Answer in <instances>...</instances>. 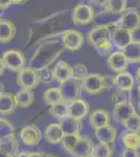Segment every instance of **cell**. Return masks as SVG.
I'll list each match as a JSON object with an SVG mask.
<instances>
[{
	"instance_id": "obj_45",
	"label": "cell",
	"mask_w": 140,
	"mask_h": 157,
	"mask_svg": "<svg viewBox=\"0 0 140 157\" xmlns=\"http://www.w3.org/2000/svg\"><path fill=\"white\" fill-rule=\"evenodd\" d=\"M26 0H13V3H16V4H20V3H23Z\"/></svg>"
},
{
	"instance_id": "obj_4",
	"label": "cell",
	"mask_w": 140,
	"mask_h": 157,
	"mask_svg": "<svg viewBox=\"0 0 140 157\" xmlns=\"http://www.w3.org/2000/svg\"><path fill=\"white\" fill-rule=\"evenodd\" d=\"M2 61L6 68L11 71L18 72L25 67V57L23 52L17 49H9L3 52Z\"/></svg>"
},
{
	"instance_id": "obj_28",
	"label": "cell",
	"mask_w": 140,
	"mask_h": 157,
	"mask_svg": "<svg viewBox=\"0 0 140 157\" xmlns=\"http://www.w3.org/2000/svg\"><path fill=\"white\" fill-rule=\"evenodd\" d=\"M49 113L57 120H62L63 117L68 115V103L61 101V102L52 104L50 105Z\"/></svg>"
},
{
	"instance_id": "obj_41",
	"label": "cell",
	"mask_w": 140,
	"mask_h": 157,
	"mask_svg": "<svg viewBox=\"0 0 140 157\" xmlns=\"http://www.w3.org/2000/svg\"><path fill=\"white\" fill-rule=\"evenodd\" d=\"M92 1H93V3L96 4V6L105 7L106 4H107V2H108V0H92Z\"/></svg>"
},
{
	"instance_id": "obj_52",
	"label": "cell",
	"mask_w": 140,
	"mask_h": 157,
	"mask_svg": "<svg viewBox=\"0 0 140 157\" xmlns=\"http://www.w3.org/2000/svg\"><path fill=\"white\" fill-rule=\"evenodd\" d=\"M138 109H139V111H140V98H139V103H138Z\"/></svg>"
},
{
	"instance_id": "obj_27",
	"label": "cell",
	"mask_w": 140,
	"mask_h": 157,
	"mask_svg": "<svg viewBox=\"0 0 140 157\" xmlns=\"http://www.w3.org/2000/svg\"><path fill=\"white\" fill-rule=\"evenodd\" d=\"M123 144L124 148L137 150L140 149V133L139 132H128L123 136Z\"/></svg>"
},
{
	"instance_id": "obj_25",
	"label": "cell",
	"mask_w": 140,
	"mask_h": 157,
	"mask_svg": "<svg viewBox=\"0 0 140 157\" xmlns=\"http://www.w3.org/2000/svg\"><path fill=\"white\" fill-rule=\"evenodd\" d=\"M129 63L140 62V40H132L123 49Z\"/></svg>"
},
{
	"instance_id": "obj_18",
	"label": "cell",
	"mask_w": 140,
	"mask_h": 157,
	"mask_svg": "<svg viewBox=\"0 0 140 157\" xmlns=\"http://www.w3.org/2000/svg\"><path fill=\"white\" fill-rule=\"evenodd\" d=\"M59 124H60L65 135H67V134H80L82 131V121L75 120L69 115L65 116L62 120L59 121Z\"/></svg>"
},
{
	"instance_id": "obj_46",
	"label": "cell",
	"mask_w": 140,
	"mask_h": 157,
	"mask_svg": "<svg viewBox=\"0 0 140 157\" xmlns=\"http://www.w3.org/2000/svg\"><path fill=\"white\" fill-rule=\"evenodd\" d=\"M0 157H12L11 155H7V154L3 153V152H0Z\"/></svg>"
},
{
	"instance_id": "obj_1",
	"label": "cell",
	"mask_w": 140,
	"mask_h": 157,
	"mask_svg": "<svg viewBox=\"0 0 140 157\" xmlns=\"http://www.w3.org/2000/svg\"><path fill=\"white\" fill-rule=\"evenodd\" d=\"M63 47V43L59 41H49L42 44L32 57L29 67L37 71L42 68L49 67V65L61 55Z\"/></svg>"
},
{
	"instance_id": "obj_13",
	"label": "cell",
	"mask_w": 140,
	"mask_h": 157,
	"mask_svg": "<svg viewBox=\"0 0 140 157\" xmlns=\"http://www.w3.org/2000/svg\"><path fill=\"white\" fill-rule=\"evenodd\" d=\"M107 64L111 68L113 71L115 72H123L126 71L128 68L129 62L127 60L126 56L123 52V50H117L114 52L109 56L108 60H107Z\"/></svg>"
},
{
	"instance_id": "obj_31",
	"label": "cell",
	"mask_w": 140,
	"mask_h": 157,
	"mask_svg": "<svg viewBox=\"0 0 140 157\" xmlns=\"http://www.w3.org/2000/svg\"><path fill=\"white\" fill-rule=\"evenodd\" d=\"M92 154L95 157H112L113 149L109 144L98 143L97 145H94Z\"/></svg>"
},
{
	"instance_id": "obj_39",
	"label": "cell",
	"mask_w": 140,
	"mask_h": 157,
	"mask_svg": "<svg viewBox=\"0 0 140 157\" xmlns=\"http://www.w3.org/2000/svg\"><path fill=\"white\" fill-rule=\"evenodd\" d=\"M120 157H140V154L137 150H132V149L124 148V150L123 151V153H121Z\"/></svg>"
},
{
	"instance_id": "obj_30",
	"label": "cell",
	"mask_w": 140,
	"mask_h": 157,
	"mask_svg": "<svg viewBox=\"0 0 140 157\" xmlns=\"http://www.w3.org/2000/svg\"><path fill=\"white\" fill-rule=\"evenodd\" d=\"M128 1L127 0H108L105 9L107 12L112 14H121L127 10Z\"/></svg>"
},
{
	"instance_id": "obj_47",
	"label": "cell",
	"mask_w": 140,
	"mask_h": 157,
	"mask_svg": "<svg viewBox=\"0 0 140 157\" xmlns=\"http://www.w3.org/2000/svg\"><path fill=\"white\" fill-rule=\"evenodd\" d=\"M2 92H4V87H3V85H2V83H0V94H1Z\"/></svg>"
},
{
	"instance_id": "obj_48",
	"label": "cell",
	"mask_w": 140,
	"mask_h": 157,
	"mask_svg": "<svg viewBox=\"0 0 140 157\" xmlns=\"http://www.w3.org/2000/svg\"><path fill=\"white\" fill-rule=\"evenodd\" d=\"M44 157H58V156L52 155V154H44Z\"/></svg>"
},
{
	"instance_id": "obj_12",
	"label": "cell",
	"mask_w": 140,
	"mask_h": 157,
	"mask_svg": "<svg viewBox=\"0 0 140 157\" xmlns=\"http://www.w3.org/2000/svg\"><path fill=\"white\" fill-rule=\"evenodd\" d=\"M132 40H133V33L124 29H121L117 24L115 25L111 36L112 44L115 45L117 48L123 50Z\"/></svg>"
},
{
	"instance_id": "obj_49",
	"label": "cell",
	"mask_w": 140,
	"mask_h": 157,
	"mask_svg": "<svg viewBox=\"0 0 140 157\" xmlns=\"http://www.w3.org/2000/svg\"><path fill=\"white\" fill-rule=\"evenodd\" d=\"M137 78H138V80H139V82H140V67H139V69L137 70Z\"/></svg>"
},
{
	"instance_id": "obj_26",
	"label": "cell",
	"mask_w": 140,
	"mask_h": 157,
	"mask_svg": "<svg viewBox=\"0 0 140 157\" xmlns=\"http://www.w3.org/2000/svg\"><path fill=\"white\" fill-rule=\"evenodd\" d=\"M35 100V95L32 92V90L21 89L15 94V101H16L17 107L26 108L32 105Z\"/></svg>"
},
{
	"instance_id": "obj_35",
	"label": "cell",
	"mask_w": 140,
	"mask_h": 157,
	"mask_svg": "<svg viewBox=\"0 0 140 157\" xmlns=\"http://www.w3.org/2000/svg\"><path fill=\"white\" fill-rule=\"evenodd\" d=\"M112 100H113L114 104L131 102L132 101V93H131V91H128V90L118 89L116 92H114L113 95H112Z\"/></svg>"
},
{
	"instance_id": "obj_9",
	"label": "cell",
	"mask_w": 140,
	"mask_h": 157,
	"mask_svg": "<svg viewBox=\"0 0 140 157\" xmlns=\"http://www.w3.org/2000/svg\"><path fill=\"white\" fill-rule=\"evenodd\" d=\"M63 46L70 52L78 50L84 44V36L81 32L75 29L66 30L62 38Z\"/></svg>"
},
{
	"instance_id": "obj_22",
	"label": "cell",
	"mask_w": 140,
	"mask_h": 157,
	"mask_svg": "<svg viewBox=\"0 0 140 157\" xmlns=\"http://www.w3.org/2000/svg\"><path fill=\"white\" fill-rule=\"evenodd\" d=\"M17 108L15 94L9 92H2L0 94V114H12Z\"/></svg>"
},
{
	"instance_id": "obj_7",
	"label": "cell",
	"mask_w": 140,
	"mask_h": 157,
	"mask_svg": "<svg viewBox=\"0 0 140 157\" xmlns=\"http://www.w3.org/2000/svg\"><path fill=\"white\" fill-rule=\"evenodd\" d=\"M116 24L121 29L134 33L140 29V13L137 10H126L123 16L116 22Z\"/></svg>"
},
{
	"instance_id": "obj_17",
	"label": "cell",
	"mask_w": 140,
	"mask_h": 157,
	"mask_svg": "<svg viewBox=\"0 0 140 157\" xmlns=\"http://www.w3.org/2000/svg\"><path fill=\"white\" fill-rule=\"evenodd\" d=\"M94 133H95V136L97 137L99 143H106L109 144V145H111V144H113L115 141L117 136V131L115 127H113L110 124L104 126V127L95 129Z\"/></svg>"
},
{
	"instance_id": "obj_33",
	"label": "cell",
	"mask_w": 140,
	"mask_h": 157,
	"mask_svg": "<svg viewBox=\"0 0 140 157\" xmlns=\"http://www.w3.org/2000/svg\"><path fill=\"white\" fill-rule=\"evenodd\" d=\"M80 137V134H67V135H64L62 141H61V145H62V147L66 151L70 153L71 150L74 148L75 144L78 143Z\"/></svg>"
},
{
	"instance_id": "obj_43",
	"label": "cell",
	"mask_w": 140,
	"mask_h": 157,
	"mask_svg": "<svg viewBox=\"0 0 140 157\" xmlns=\"http://www.w3.org/2000/svg\"><path fill=\"white\" fill-rule=\"evenodd\" d=\"M29 157H44V154L40 153V152H30Z\"/></svg>"
},
{
	"instance_id": "obj_24",
	"label": "cell",
	"mask_w": 140,
	"mask_h": 157,
	"mask_svg": "<svg viewBox=\"0 0 140 157\" xmlns=\"http://www.w3.org/2000/svg\"><path fill=\"white\" fill-rule=\"evenodd\" d=\"M16 36V26L12 21L0 20V43L12 41Z\"/></svg>"
},
{
	"instance_id": "obj_44",
	"label": "cell",
	"mask_w": 140,
	"mask_h": 157,
	"mask_svg": "<svg viewBox=\"0 0 140 157\" xmlns=\"http://www.w3.org/2000/svg\"><path fill=\"white\" fill-rule=\"evenodd\" d=\"M4 69H6V66H4V64H3V61H2V59L0 58V77L2 75Z\"/></svg>"
},
{
	"instance_id": "obj_21",
	"label": "cell",
	"mask_w": 140,
	"mask_h": 157,
	"mask_svg": "<svg viewBox=\"0 0 140 157\" xmlns=\"http://www.w3.org/2000/svg\"><path fill=\"white\" fill-rule=\"evenodd\" d=\"M89 124L94 130L110 124V115L104 109L94 110L89 117Z\"/></svg>"
},
{
	"instance_id": "obj_40",
	"label": "cell",
	"mask_w": 140,
	"mask_h": 157,
	"mask_svg": "<svg viewBox=\"0 0 140 157\" xmlns=\"http://www.w3.org/2000/svg\"><path fill=\"white\" fill-rule=\"evenodd\" d=\"M11 4H13V0H0V9L6 10Z\"/></svg>"
},
{
	"instance_id": "obj_14",
	"label": "cell",
	"mask_w": 140,
	"mask_h": 157,
	"mask_svg": "<svg viewBox=\"0 0 140 157\" xmlns=\"http://www.w3.org/2000/svg\"><path fill=\"white\" fill-rule=\"evenodd\" d=\"M136 112L135 111V108L133 106V104L131 102H126V103H119V104H115L114 105V109H113V115L114 120L120 124H123L130 116H132L134 113Z\"/></svg>"
},
{
	"instance_id": "obj_51",
	"label": "cell",
	"mask_w": 140,
	"mask_h": 157,
	"mask_svg": "<svg viewBox=\"0 0 140 157\" xmlns=\"http://www.w3.org/2000/svg\"><path fill=\"white\" fill-rule=\"evenodd\" d=\"M138 95H139V98H140V85L138 86Z\"/></svg>"
},
{
	"instance_id": "obj_34",
	"label": "cell",
	"mask_w": 140,
	"mask_h": 157,
	"mask_svg": "<svg viewBox=\"0 0 140 157\" xmlns=\"http://www.w3.org/2000/svg\"><path fill=\"white\" fill-rule=\"evenodd\" d=\"M15 132L14 126L9 121L0 117V139L13 135Z\"/></svg>"
},
{
	"instance_id": "obj_6",
	"label": "cell",
	"mask_w": 140,
	"mask_h": 157,
	"mask_svg": "<svg viewBox=\"0 0 140 157\" xmlns=\"http://www.w3.org/2000/svg\"><path fill=\"white\" fill-rule=\"evenodd\" d=\"M116 25V23H115ZM115 25L113 24H103L98 25V26L94 27L93 29H91L89 32L88 35V41L91 45H93L94 47H96L100 43L111 40L112 32H113Z\"/></svg>"
},
{
	"instance_id": "obj_5",
	"label": "cell",
	"mask_w": 140,
	"mask_h": 157,
	"mask_svg": "<svg viewBox=\"0 0 140 157\" xmlns=\"http://www.w3.org/2000/svg\"><path fill=\"white\" fill-rule=\"evenodd\" d=\"M60 90L62 94L63 101L66 103H70L72 101L80 98L82 94V84L80 81L74 80V78H69L63 83H60Z\"/></svg>"
},
{
	"instance_id": "obj_36",
	"label": "cell",
	"mask_w": 140,
	"mask_h": 157,
	"mask_svg": "<svg viewBox=\"0 0 140 157\" xmlns=\"http://www.w3.org/2000/svg\"><path fill=\"white\" fill-rule=\"evenodd\" d=\"M88 73L89 72L87 70L86 65L75 64L72 66V78H74V80H78V81H80V82H82Z\"/></svg>"
},
{
	"instance_id": "obj_38",
	"label": "cell",
	"mask_w": 140,
	"mask_h": 157,
	"mask_svg": "<svg viewBox=\"0 0 140 157\" xmlns=\"http://www.w3.org/2000/svg\"><path fill=\"white\" fill-rule=\"evenodd\" d=\"M112 46H113L112 41H111V40H108V41H105V42L100 43V44L97 45L95 48L97 49L99 52H109L112 49Z\"/></svg>"
},
{
	"instance_id": "obj_42",
	"label": "cell",
	"mask_w": 140,
	"mask_h": 157,
	"mask_svg": "<svg viewBox=\"0 0 140 157\" xmlns=\"http://www.w3.org/2000/svg\"><path fill=\"white\" fill-rule=\"evenodd\" d=\"M15 157H29V153L26 151H19Z\"/></svg>"
},
{
	"instance_id": "obj_10",
	"label": "cell",
	"mask_w": 140,
	"mask_h": 157,
	"mask_svg": "<svg viewBox=\"0 0 140 157\" xmlns=\"http://www.w3.org/2000/svg\"><path fill=\"white\" fill-rule=\"evenodd\" d=\"M89 110H90L89 103L81 98L68 103V115L75 120H84L88 115Z\"/></svg>"
},
{
	"instance_id": "obj_37",
	"label": "cell",
	"mask_w": 140,
	"mask_h": 157,
	"mask_svg": "<svg viewBox=\"0 0 140 157\" xmlns=\"http://www.w3.org/2000/svg\"><path fill=\"white\" fill-rule=\"evenodd\" d=\"M39 72V78H40V82L44 83V84H49L52 81H55V73H53V69L49 67H45L42 69L38 70Z\"/></svg>"
},
{
	"instance_id": "obj_2",
	"label": "cell",
	"mask_w": 140,
	"mask_h": 157,
	"mask_svg": "<svg viewBox=\"0 0 140 157\" xmlns=\"http://www.w3.org/2000/svg\"><path fill=\"white\" fill-rule=\"evenodd\" d=\"M83 90L88 94H98L106 90V77L99 73H88L81 82Z\"/></svg>"
},
{
	"instance_id": "obj_20",
	"label": "cell",
	"mask_w": 140,
	"mask_h": 157,
	"mask_svg": "<svg viewBox=\"0 0 140 157\" xmlns=\"http://www.w3.org/2000/svg\"><path fill=\"white\" fill-rule=\"evenodd\" d=\"M53 73L55 80L63 83L72 78V66L65 61H59L53 67Z\"/></svg>"
},
{
	"instance_id": "obj_8",
	"label": "cell",
	"mask_w": 140,
	"mask_h": 157,
	"mask_svg": "<svg viewBox=\"0 0 140 157\" xmlns=\"http://www.w3.org/2000/svg\"><path fill=\"white\" fill-rule=\"evenodd\" d=\"M94 19V11L89 4H76L72 12V20L78 25H85L92 22Z\"/></svg>"
},
{
	"instance_id": "obj_19",
	"label": "cell",
	"mask_w": 140,
	"mask_h": 157,
	"mask_svg": "<svg viewBox=\"0 0 140 157\" xmlns=\"http://www.w3.org/2000/svg\"><path fill=\"white\" fill-rule=\"evenodd\" d=\"M135 84V78L132 75V73L126 71L118 72L117 75L114 78V86L117 87V89L120 90H128L132 91Z\"/></svg>"
},
{
	"instance_id": "obj_11",
	"label": "cell",
	"mask_w": 140,
	"mask_h": 157,
	"mask_svg": "<svg viewBox=\"0 0 140 157\" xmlns=\"http://www.w3.org/2000/svg\"><path fill=\"white\" fill-rule=\"evenodd\" d=\"M20 138L24 145L34 147L40 143L42 138V133L40 129L35 125L25 126L20 131Z\"/></svg>"
},
{
	"instance_id": "obj_50",
	"label": "cell",
	"mask_w": 140,
	"mask_h": 157,
	"mask_svg": "<svg viewBox=\"0 0 140 157\" xmlns=\"http://www.w3.org/2000/svg\"><path fill=\"white\" fill-rule=\"evenodd\" d=\"M84 157H95L93 154H90V155H87V156H84Z\"/></svg>"
},
{
	"instance_id": "obj_15",
	"label": "cell",
	"mask_w": 140,
	"mask_h": 157,
	"mask_svg": "<svg viewBox=\"0 0 140 157\" xmlns=\"http://www.w3.org/2000/svg\"><path fill=\"white\" fill-rule=\"evenodd\" d=\"M94 144L92 139L87 136H81L78 143L75 144L74 148L71 150L70 153L74 157H84L92 154Z\"/></svg>"
},
{
	"instance_id": "obj_29",
	"label": "cell",
	"mask_w": 140,
	"mask_h": 157,
	"mask_svg": "<svg viewBox=\"0 0 140 157\" xmlns=\"http://www.w3.org/2000/svg\"><path fill=\"white\" fill-rule=\"evenodd\" d=\"M43 100L47 105H52L58 102L63 101L62 94H61V90L59 87H50L44 91L43 93Z\"/></svg>"
},
{
	"instance_id": "obj_32",
	"label": "cell",
	"mask_w": 140,
	"mask_h": 157,
	"mask_svg": "<svg viewBox=\"0 0 140 157\" xmlns=\"http://www.w3.org/2000/svg\"><path fill=\"white\" fill-rule=\"evenodd\" d=\"M126 130L129 132H140V115L136 112L123 124Z\"/></svg>"
},
{
	"instance_id": "obj_3",
	"label": "cell",
	"mask_w": 140,
	"mask_h": 157,
	"mask_svg": "<svg viewBox=\"0 0 140 157\" xmlns=\"http://www.w3.org/2000/svg\"><path fill=\"white\" fill-rule=\"evenodd\" d=\"M39 72L30 67H24L22 70L18 71L17 75V84L22 89L32 90L38 87L40 84Z\"/></svg>"
},
{
	"instance_id": "obj_23",
	"label": "cell",
	"mask_w": 140,
	"mask_h": 157,
	"mask_svg": "<svg viewBox=\"0 0 140 157\" xmlns=\"http://www.w3.org/2000/svg\"><path fill=\"white\" fill-rule=\"evenodd\" d=\"M18 150H19V143H18V139L16 138L15 134L0 139V152H3L7 155L15 157L19 152Z\"/></svg>"
},
{
	"instance_id": "obj_16",
	"label": "cell",
	"mask_w": 140,
	"mask_h": 157,
	"mask_svg": "<svg viewBox=\"0 0 140 157\" xmlns=\"http://www.w3.org/2000/svg\"><path fill=\"white\" fill-rule=\"evenodd\" d=\"M64 132L61 128L60 124H49L44 131L45 140L50 145H58L61 144L63 137H64Z\"/></svg>"
}]
</instances>
